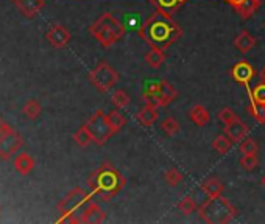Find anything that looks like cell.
<instances>
[{"label":"cell","instance_id":"1","mask_svg":"<svg viewBox=\"0 0 265 224\" xmlns=\"http://www.w3.org/2000/svg\"><path fill=\"white\" fill-rule=\"evenodd\" d=\"M137 33L140 39H144V42H147L150 47L166 50L183 36V28L178 22L173 21L172 16L156 11L145 19Z\"/></svg>","mask_w":265,"mask_h":224},{"label":"cell","instance_id":"2","mask_svg":"<svg viewBox=\"0 0 265 224\" xmlns=\"http://www.w3.org/2000/svg\"><path fill=\"white\" fill-rule=\"evenodd\" d=\"M87 182H89L94 193H97L104 201H108V199L114 198L117 193H120L122 189L127 184V181L122 176V173L117 172L116 168L111 166L110 163H103L98 170H95L92 173V176L89 178Z\"/></svg>","mask_w":265,"mask_h":224},{"label":"cell","instance_id":"3","mask_svg":"<svg viewBox=\"0 0 265 224\" xmlns=\"http://www.w3.org/2000/svg\"><path fill=\"white\" fill-rule=\"evenodd\" d=\"M237 215V210L234 205L229 202L226 198L216 196L209 198L204 204L200 205L198 216L207 224H226L231 222Z\"/></svg>","mask_w":265,"mask_h":224},{"label":"cell","instance_id":"4","mask_svg":"<svg viewBox=\"0 0 265 224\" xmlns=\"http://www.w3.org/2000/svg\"><path fill=\"white\" fill-rule=\"evenodd\" d=\"M125 27L111 13H104L98 21L91 27V33L103 47H111L114 42L122 39L125 34Z\"/></svg>","mask_w":265,"mask_h":224},{"label":"cell","instance_id":"5","mask_svg":"<svg viewBox=\"0 0 265 224\" xmlns=\"http://www.w3.org/2000/svg\"><path fill=\"white\" fill-rule=\"evenodd\" d=\"M176 97H178V92H176L175 86L166 80L151 83V86H148L142 93L145 104H151L156 107L169 106Z\"/></svg>","mask_w":265,"mask_h":224},{"label":"cell","instance_id":"6","mask_svg":"<svg viewBox=\"0 0 265 224\" xmlns=\"http://www.w3.org/2000/svg\"><path fill=\"white\" fill-rule=\"evenodd\" d=\"M86 128L91 133V136H92V142H95L97 145L106 143L113 134H116V129L111 125L108 116L103 114L101 110L95 112V114L92 116V119L87 122Z\"/></svg>","mask_w":265,"mask_h":224},{"label":"cell","instance_id":"7","mask_svg":"<svg viewBox=\"0 0 265 224\" xmlns=\"http://www.w3.org/2000/svg\"><path fill=\"white\" fill-rule=\"evenodd\" d=\"M91 83L101 92L110 90L117 81H119V73L106 63H100L89 75Z\"/></svg>","mask_w":265,"mask_h":224},{"label":"cell","instance_id":"8","mask_svg":"<svg viewBox=\"0 0 265 224\" xmlns=\"http://www.w3.org/2000/svg\"><path fill=\"white\" fill-rule=\"evenodd\" d=\"M86 201H91V196H87L81 189H75L74 192H70L67 195V198L61 202L60 209L63 210L64 215H70L72 212H75L80 205H83Z\"/></svg>","mask_w":265,"mask_h":224},{"label":"cell","instance_id":"9","mask_svg":"<svg viewBox=\"0 0 265 224\" xmlns=\"http://www.w3.org/2000/svg\"><path fill=\"white\" fill-rule=\"evenodd\" d=\"M254 73L256 70L248 61H239L231 69V77L234 78V81L239 84H243L245 87H248L250 81L254 78Z\"/></svg>","mask_w":265,"mask_h":224},{"label":"cell","instance_id":"10","mask_svg":"<svg viewBox=\"0 0 265 224\" xmlns=\"http://www.w3.org/2000/svg\"><path fill=\"white\" fill-rule=\"evenodd\" d=\"M223 131H225V134H226L229 139H231L233 142H237V143H239V142H242L246 136H248L250 128L246 126V123H243L242 119L239 117V119L233 120L231 123L225 125Z\"/></svg>","mask_w":265,"mask_h":224},{"label":"cell","instance_id":"11","mask_svg":"<svg viewBox=\"0 0 265 224\" xmlns=\"http://www.w3.org/2000/svg\"><path fill=\"white\" fill-rule=\"evenodd\" d=\"M148 2L156 8V11H161L164 14L172 16L176 11H180L187 0H148Z\"/></svg>","mask_w":265,"mask_h":224},{"label":"cell","instance_id":"12","mask_svg":"<svg viewBox=\"0 0 265 224\" xmlns=\"http://www.w3.org/2000/svg\"><path fill=\"white\" fill-rule=\"evenodd\" d=\"M104 219H106L104 212L98 207L97 204L89 202V205H87V207L83 210L81 218L78 221H81V222H101Z\"/></svg>","mask_w":265,"mask_h":224},{"label":"cell","instance_id":"13","mask_svg":"<svg viewBox=\"0 0 265 224\" xmlns=\"http://www.w3.org/2000/svg\"><path fill=\"white\" fill-rule=\"evenodd\" d=\"M159 114H157V107L151 106V104H145L142 109H140L136 114V120L144 125V126H151L153 123H156Z\"/></svg>","mask_w":265,"mask_h":224},{"label":"cell","instance_id":"14","mask_svg":"<svg viewBox=\"0 0 265 224\" xmlns=\"http://www.w3.org/2000/svg\"><path fill=\"white\" fill-rule=\"evenodd\" d=\"M256 45V39L251 33H248L246 30H243L242 33H239L234 39V47L240 51V53H248L253 47Z\"/></svg>","mask_w":265,"mask_h":224},{"label":"cell","instance_id":"15","mask_svg":"<svg viewBox=\"0 0 265 224\" xmlns=\"http://www.w3.org/2000/svg\"><path fill=\"white\" fill-rule=\"evenodd\" d=\"M70 39V34L69 31L61 27V25H55L50 31H48V41L55 45V47H63L69 42Z\"/></svg>","mask_w":265,"mask_h":224},{"label":"cell","instance_id":"16","mask_svg":"<svg viewBox=\"0 0 265 224\" xmlns=\"http://www.w3.org/2000/svg\"><path fill=\"white\" fill-rule=\"evenodd\" d=\"M189 117H190V120L195 123L197 126H204L210 120L209 110L204 106H201V104H193L192 109L189 110Z\"/></svg>","mask_w":265,"mask_h":224},{"label":"cell","instance_id":"17","mask_svg":"<svg viewBox=\"0 0 265 224\" xmlns=\"http://www.w3.org/2000/svg\"><path fill=\"white\" fill-rule=\"evenodd\" d=\"M145 63L148 64V67L151 69H159L164 63H166V54H164V50L159 48V47H151L145 56H144Z\"/></svg>","mask_w":265,"mask_h":224},{"label":"cell","instance_id":"18","mask_svg":"<svg viewBox=\"0 0 265 224\" xmlns=\"http://www.w3.org/2000/svg\"><path fill=\"white\" fill-rule=\"evenodd\" d=\"M201 190L209 196V198H216L220 196L225 190V185L219 178H209L207 181L203 182L201 185Z\"/></svg>","mask_w":265,"mask_h":224},{"label":"cell","instance_id":"19","mask_svg":"<svg viewBox=\"0 0 265 224\" xmlns=\"http://www.w3.org/2000/svg\"><path fill=\"white\" fill-rule=\"evenodd\" d=\"M260 4H262V0H242V4L236 7L234 10L242 19H250L259 10Z\"/></svg>","mask_w":265,"mask_h":224},{"label":"cell","instance_id":"20","mask_svg":"<svg viewBox=\"0 0 265 224\" xmlns=\"http://www.w3.org/2000/svg\"><path fill=\"white\" fill-rule=\"evenodd\" d=\"M231 146H233V140L229 139L226 134L217 136L214 139V142H212V148H214L219 154H226L229 149H231Z\"/></svg>","mask_w":265,"mask_h":224},{"label":"cell","instance_id":"21","mask_svg":"<svg viewBox=\"0 0 265 224\" xmlns=\"http://www.w3.org/2000/svg\"><path fill=\"white\" fill-rule=\"evenodd\" d=\"M248 93H250L251 103L265 104V83L263 81H260L259 84H256L253 90H248Z\"/></svg>","mask_w":265,"mask_h":224},{"label":"cell","instance_id":"22","mask_svg":"<svg viewBox=\"0 0 265 224\" xmlns=\"http://www.w3.org/2000/svg\"><path fill=\"white\" fill-rule=\"evenodd\" d=\"M178 209H180V212L183 215L189 216L190 213H193V212L197 210V202H195V199H193L192 196H184L180 201V204H178Z\"/></svg>","mask_w":265,"mask_h":224},{"label":"cell","instance_id":"23","mask_svg":"<svg viewBox=\"0 0 265 224\" xmlns=\"http://www.w3.org/2000/svg\"><path fill=\"white\" fill-rule=\"evenodd\" d=\"M161 129L164 131V133L167 136H175V134H178L180 133V123L176 122L173 117H167L163 123H161Z\"/></svg>","mask_w":265,"mask_h":224},{"label":"cell","instance_id":"24","mask_svg":"<svg viewBox=\"0 0 265 224\" xmlns=\"http://www.w3.org/2000/svg\"><path fill=\"white\" fill-rule=\"evenodd\" d=\"M164 179H166V182H167L169 185L176 187L178 184L183 182L184 176H183V173H181L180 170H176V168H170V170H167V172L164 173Z\"/></svg>","mask_w":265,"mask_h":224},{"label":"cell","instance_id":"25","mask_svg":"<svg viewBox=\"0 0 265 224\" xmlns=\"http://www.w3.org/2000/svg\"><path fill=\"white\" fill-rule=\"evenodd\" d=\"M108 116V119H110V122H111V125L114 126V129H116V133L117 131H120L123 126L127 125V119L122 116V112H119V110H111L110 114H106Z\"/></svg>","mask_w":265,"mask_h":224},{"label":"cell","instance_id":"26","mask_svg":"<svg viewBox=\"0 0 265 224\" xmlns=\"http://www.w3.org/2000/svg\"><path fill=\"white\" fill-rule=\"evenodd\" d=\"M246 110L250 112V114L259 122V123H265V104H256V103H251Z\"/></svg>","mask_w":265,"mask_h":224},{"label":"cell","instance_id":"27","mask_svg":"<svg viewBox=\"0 0 265 224\" xmlns=\"http://www.w3.org/2000/svg\"><path fill=\"white\" fill-rule=\"evenodd\" d=\"M240 165L245 168V170H256L257 165H259V159H257V154H243L242 159H240Z\"/></svg>","mask_w":265,"mask_h":224},{"label":"cell","instance_id":"28","mask_svg":"<svg viewBox=\"0 0 265 224\" xmlns=\"http://www.w3.org/2000/svg\"><path fill=\"white\" fill-rule=\"evenodd\" d=\"M239 149H240L242 154H257L259 146H257V143L253 139H246V140H243L240 143Z\"/></svg>","mask_w":265,"mask_h":224},{"label":"cell","instance_id":"29","mask_svg":"<svg viewBox=\"0 0 265 224\" xmlns=\"http://www.w3.org/2000/svg\"><path fill=\"white\" fill-rule=\"evenodd\" d=\"M113 103L117 106V107H127L128 103H130V95L125 92V90H117L114 92V95H113Z\"/></svg>","mask_w":265,"mask_h":224},{"label":"cell","instance_id":"30","mask_svg":"<svg viewBox=\"0 0 265 224\" xmlns=\"http://www.w3.org/2000/svg\"><path fill=\"white\" fill-rule=\"evenodd\" d=\"M75 142L80 145V146H86V145H89L91 142H92V136H91V133L87 131V128L86 126H83L78 133L75 134Z\"/></svg>","mask_w":265,"mask_h":224},{"label":"cell","instance_id":"31","mask_svg":"<svg viewBox=\"0 0 265 224\" xmlns=\"http://www.w3.org/2000/svg\"><path fill=\"white\" fill-rule=\"evenodd\" d=\"M219 119L223 125H228V123H231L233 120L239 119V116L236 114V112L231 109V107H223L220 112H219Z\"/></svg>","mask_w":265,"mask_h":224},{"label":"cell","instance_id":"32","mask_svg":"<svg viewBox=\"0 0 265 224\" xmlns=\"http://www.w3.org/2000/svg\"><path fill=\"white\" fill-rule=\"evenodd\" d=\"M226 2H228L229 5H231V7L236 8V7H239V5L242 4V0H226Z\"/></svg>","mask_w":265,"mask_h":224},{"label":"cell","instance_id":"33","mask_svg":"<svg viewBox=\"0 0 265 224\" xmlns=\"http://www.w3.org/2000/svg\"><path fill=\"white\" fill-rule=\"evenodd\" d=\"M260 81H263V83H265V69L260 72Z\"/></svg>","mask_w":265,"mask_h":224},{"label":"cell","instance_id":"34","mask_svg":"<svg viewBox=\"0 0 265 224\" xmlns=\"http://www.w3.org/2000/svg\"><path fill=\"white\" fill-rule=\"evenodd\" d=\"M260 184H262V185H263V187H265V176H263V178H262V181H260Z\"/></svg>","mask_w":265,"mask_h":224}]
</instances>
